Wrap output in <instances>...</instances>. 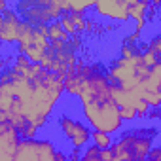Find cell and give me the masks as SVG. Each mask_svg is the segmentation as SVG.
Returning a JSON list of instances; mask_svg holds the SVG:
<instances>
[{
  "mask_svg": "<svg viewBox=\"0 0 161 161\" xmlns=\"http://www.w3.org/2000/svg\"><path fill=\"white\" fill-rule=\"evenodd\" d=\"M23 25H25V21L15 14L14 4H12V8L8 12L0 14V40H2V44L6 47H12L14 44L17 46Z\"/></svg>",
  "mask_w": 161,
  "mask_h": 161,
  "instance_id": "3",
  "label": "cell"
},
{
  "mask_svg": "<svg viewBox=\"0 0 161 161\" xmlns=\"http://www.w3.org/2000/svg\"><path fill=\"white\" fill-rule=\"evenodd\" d=\"M119 112H121V119L123 121H135V119H138V114H136V108L135 106H123V108H119Z\"/></svg>",
  "mask_w": 161,
  "mask_h": 161,
  "instance_id": "10",
  "label": "cell"
},
{
  "mask_svg": "<svg viewBox=\"0 0 161 161\" xmlns=\"http://www.w3.org/2000/svg\"><path fill=\"white\" fill-rule=\"evenodd\" d=\"M91 144L99 150H110L116 140L112 135H106V133H101V131H93V138H91Z\"/></svg>",
  "mask_w": 161,
  "mask_h": 161,
  "instance_id": "7",
  "label": "cell"
},
{
  "mask_svg": "<svg viewBox=\"0 0 161 161\" xmlns=\"http://www.w3.org/2000/svg\"><path fill=\"white\" fill-rule=\"evenodd\" d=\"M47 38H49V42H70L72 36H68V32L63 29L61 21H53L47 25Z\"/></svg>",
  "mask_w": 161,
  "mask_h": 161,
  "instance_id": "6",
  "label": "cell"
},
{
  "mask_svg": "<svg viewBox=\"0 0 161 161\" xmlns=\"http://www.w3.org/2000/svg\"><path fill=\"white\" fill-rule=\"evenodd\" d=\"M15 14L32 27H47L53 21H59L64 15L63 2L51 0H25V2H12Z\"/></svg>",
  "mask_w": 161,
  "mask_h": 161,
  "instance_id": "1",
  "label": "cell"
},
{
  "mask_svg": "<svg viewBox=\"0 0 161 161\" xmlns=\"http://www.w3.org/2000/svg\"><path fill=\"white\" fill-rule=\"evenodd\" d=\"M157 97H159V103H161V89L157 91Z\"/></svg>",
  "mask_w": 161,
  "mask_h": 161,
  "instance_id": "11",
  "label": "cell"
},
{
  "mask_svg": "<svg viewBox=\"0 0 161 161\" xmlns=\"http://www.w3.org/2000/svg\"><path fill=\"white\" fill-rule=\"evenodd\" d=\"M157 63H159V64H161V57H159V59H157Z\"/></svg>",
  "mask_w": 161,
  "mask_h": 161,
  "instance_id": "12",
  "label": "cell"
},
{
  "mask_svg": "<svg viewBox=\"0 0 161 161\" xmlns=\"http://www.w3.org/2000/svg\"><path fill=\"white\" fill-rule=\"evenodd\" d=\"M57 125L64 140L72 146V150L89 148V142L93 138V129L82 114H76L74 110H63L59 114Z\"/></svg>",
  "mask_w": 161,
  "mask_h": 161,
  "instance_id": "2",
  "label": "cell"
},
{
  "mask_svg": "<svg viewBox=\"0 0 161 161\" xmlns=\"http://www.w3.org/2000/svg\"><path fill=\"white\" fill-rule=\"evenodd\" d=\"M61 25H63V29L68 32V36H78V31H76V25H74V19H72V15L70 14H64L61 19Z\"/></svg>",
  "mask_w": 161,
  "mask_h": 161,
  "instance_id": "8",
  "label": "cell"
},
{
  "mask_svg": "<svg viewBox=\"0 0 161 161\" xmlns=\"http://www.w3.org/2000/svg\"><path fill=\"white\" fill-rule=\"evenodd\" d=\"M157 59H159V57H157L150 47H144V51H142V64H144L146 68L152 70V68L157 64Z\"/></svg>",
  "mask_w": 161,
  "mask_h": 161,
  "instance_id": "9",
  "label": "cell"
},
{
  "mask_svg": "<svg viewBox=\"0 0 161 161\" xmlns=\"http://www.w3.org/2000/svg\"><path fill=\"white\" fill-rule=\"evenodd\" d=\"M129 4L131 2H118V0H106V2H97L93 12L95 15L106 17L114 23H127L129 17Z\"/></svg>",
  "mask_w": 161,
  "mask_h": 161,
  "instance_id": "4",
  "label": "cell"
},
{
  "mask_svg": "<svg viewBox=\"0 0 161 161\" xmlns=\"http://www.w3.org/2000/svg\"><path fill=\"white\" fill-rule=\"evenodd\" d=\"M148 8H150V2H136V0H133V2L129 4V17L136 23L135 25L136 32H142V29L148 23V19H146Z\"/></svg>",
  "mask_w": 161,
  "mask_h": 161,
  "instance_id": "5",
  "label": "cell"
}]
</instances>
